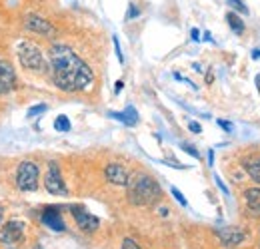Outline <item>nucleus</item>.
I'll use <instances>...</instances> for the list:
<instances>
[{
	"instance_id": "1",
	"label": "nucleus",
	"mask_w": 260,
	"mask_h": 249,
	"mask_svg": "<svg viewBox=\"0 0 260 249\" xmlns=\"http://www.w3.org/2000/svg\"><path fill=\"white\" fill-rule=\"evenodd\" d=\"M50 72L54 84L64 92H82L94 84L90 66L64 44H54L50 48Z\"/></svg>"
},
{
	"instance_id": "2",
	"label": "nucleus",
	"mask_w": 260,
	"mask_h": 249,
	"mask_svg": "<svg viewBox=\"0 0 260 249\" xmlns=\"http://www.w3.org/2000/svg\"><path fill=\"white\" fill-rule=\"evenodd\" d=\"M162 197L160 186L146 174H136L128 182V201L134 205H154Z\"/></svg>"
},
{
	"instance_id": "3",
	"label": "nucleus",
	"mask_w": 260,
	"mask_h": 249,
	"mask_svg": "<svg viewBox=\"0 0 260 249\" xmlns=\"http://www.w3.org/2000/svg\"><path fill=\"white\" fill-rule=\"evenodd\" d=\"M38 178H40V170L34 161H22L16 170V186L22 191H36Z\"/></svg>"
},
{
	"instance_id": "4",
	"label": "nucleus",
	"mask_w": 260,
	"mask_h": 249,
	"mask_svg": "<svg viewBox=\"0 0 260 249\" xmlns=\"http://www.w3.org/2000/svg\"><path fill=\"white\" fill-rule=\"evenodd\" d=\"M18 60H20V64L26 70H32V72H42L44 70L42 52L34 44H30V42H22L18 46Z\"/></svg>"
},
{
	"instance_id": "5",
	"label": "nucleus",
	"mask_w": 260,
	"mask_h": 249,
	"mask_svg": "<svg viewBox=\"0 0 260 249\" xmlns=\"http://www.w3.org/2000/svg\"><path fill=\"white\" fill-rule=\"evenodd\" d=\"M44 187L52 195H66L68 193V189L64 186V180H62V174H60V168H58L56 161L48 163V174L44 176Z\"/></svg>"
},
{
	"instance_id": "6",
	"label": "nucleus",
	"mask_w": 260,
	"mask_h": 249,
	"mask_svg": "<svg viewBox=\"0 0 260 249\" xmlns=\"http://www.w3.org/2000/svg\"><path fill=\"white\" fill-rule=\"evenodd\" d=\"M70 212H72V216H74V219H76V225H78L82 231L92 233V231H96L98 229L100 219H98L96 216H92V214H88L84 208H80V205H72Z\"/></svg>"
},
{
	"instance_id": "7",
	"label": "nucleus",
	"mask_w": 260,
	"mask_h": 249,
	"mask_svg": "<svg viewBox=\"0 0 260 249\" xmlns=\"http://www.w3.org/2000/svg\"><path fill=\"white\" fill-rule=\"evenodd\" d=\"M24 235V221H18V219H12L8 221L2 229H0V241L4 245H12L16 241H20Z\"/></svg>"
},
{
	"instance_id": "8",
	"label": "nucleus",
	"mask_w": 260,
	"mask_h": 249,
	"mask_svg": "<svg viewBox=\"0 0 260 249\" xmlns=\"http://www.w3.org/2000/svg\"><path fill=\"white\" fill-rule=\"evenodd\" d=\"M24 28L34 32V34H40V36H54L56 34L54 24H50L46 18H42L38 14H28L24 18Z\"/></svg>"
},
{
	"instance_id": "9",
	"label": "nucleus",
	"mask_w": 260,
	"mask_h": 249,
	"mask_svg": "<svg viewBox=\"0 0 260 249\" xmlns=\"http://www.w3.org/2000/svg\"><path fill=\"white\" fill-rule=\"evenodd\" d=\"M104 176L114 186H128L130 182V176L128 172H126V168L120 165V163H108L106 170H104Z\"/></svg>"
},
{
	"instance_id": "10",
	"label": "nucleus",
	"mask_w": 260,
	"mask_h": 249,
	"mask_svg": "<svg viewBox=\"0 0 260 249\" xmlns=\"http://www.w3.org/2000/svg\"><path fill=\"white\" fill-rule=\"evenodd\" d=\"M42 223L52 231H64L66 223L60 216V208H46L42 212Z\"/></svg>"
},
{
	"instance_id": "11",
	"label": "nucleus",
	"mask_w": 260,
	"mask_h": 249,
	"mask_svg": "<svg viewBox=\"0 0 260 249\" xmlns=\"http://www.w3.org/2000/svg\"><path fill=\"white\" fill-rule=\"evenodd\" d=\"M16 84L14 68L6 60H0V94H8Z\"/></svg>"
},
{
	"instance_id": "12",
	"label": "nucleus",
	"mask_w": 260,
	"mask_h": 249,
	"mask_svg": "<svg viewBox=\"0 0 260 249\" xmlns=\"http://www.w3.org/2000/svg\"><path fill=\"white\" fill-rule=\"evenodd\" d=\"M216 235L220 237V241L224 245H238L246 237V233L240 227H220V229H216Z\"/></svg>"
},
{
	"instance_id": "13",
	"label": "nucleus",
	"mask_w": 260,
	"mask_h": 249,
	"mask_svg": "<svg viewBox=\"0 0 260 249\" xmlns=\"http://www.w3.org/2000/svg\"><path fill=\"white\" fill-rule=\"evenodd\" d=\"M246 210L252 218H260V187H248L244 191Z\"/></svg>"
},
{
	"instance_id": "14",
	"label": "nucleus",
	"mask_w": 260,
	"mask_h": 249,
	"mask_svg": "<svg viewBox=\"0 0 260 249\" xmlns=\"http://www.w3.org/2000/svg\"><path fill=\"white\" fill-rule=\"evenodd\" d=\"M108 116L110 118H114V120H118V122H122V124L126 126H134L138 122V114H136V110L128 106L124 112H108Z\"/></svg>"
},
{
	"instance_id": "15",
	"label": "nucleus",
	"mask_w": 260,
	"mask_h": 249,
	"mask_svg": "<svg viewBox=\"0 0 260 249\" xmlns=\"http://www.w3.org/2000/svg\"><path fill=\"white\" fill-rule=\"evenodd\" d=\"M242 168L246 170V174H248L256 184H260V157L258 159H244V161H242Z\"/></svg>"
},
{
	"instance_id": "16",
	"label": "nucleus",
	"mask_w": 260,
	"mask_h": 249,
	"mask_svg": "<svg viewBox=\"0 0 260 249\" xmlns=\"http://www.w3.org/2000/svg\"><path fill=\"white\" fill-rule=\"evenodd\" d=\"M226 22L228 26H230V30L234 32V34H244V30H246V26H244V22H242V18L236 14V12H228L226 14Z\"/></svg>"
},
{
	"instance_id": "17",
	"label": "nucleus",
	"mask_w": 260,
	"mask_h": 249,
	"mask_svg": "<svg viewBox=\"0 0 260 249\" xmlns=\"http://www.w3.org/2000/svg\"><path fill=\"white\" fill-rule=\"evenodd\" d=\"M70 128H72V124H70L68 116H64V114H60V116L54 120V130H56V132H70Z\"/></svg>"
},
{
	"instance_id": "18",
	"label": "nucleus",
	"mask_w": 260,
	"mask_h": 249,
	"mask_svg": "<svg viewBox=\"0 0 260 249\" xmlns=\"http://www.w3.org/2000/svg\"><path fill=\"white\" fill-rule=\"evenodd\" d=\"M228 4L236 10V14H248V6L242 0H228Z\"/></svg>"
},
{
	"instance_id": "19",
	"label": "nucleus",
	"mask_w": 260,
	"mask_h": 249,
	"mask_svg": "<svg viewBox=\"0 0 260 249\" xmlns=\"http://www.w3.org/2000/svg\"><path fill=\"white\" fill-rule=\"evenodd\" d=\"M170 193L174 195V199H176V201H178V203H180L182 208H186V205H188V201H186V197H184V195L180 193V189H178V187H170Z\"/></svg>"
},
{
	"instance_id": "20",
	"label": "nucleus",
	"mask_w": 260,
	"mask_h": 249,
	"mask_svg": "<svg viewBox=\"0 0 260 249\" xmlns=\"http://www.w3.org/2000/svg\"><path fill=\"white\" fill-rule=\"evenodd\" d=\"M46 110H48L46 104H38V106H32V108L28 110V116L32 118V116H38V114H42V112H46Z\"/></svg>"
},
{
	"instance_id": "21",
	"label": "nucleus",
	"mask_w": 260,
	"mask_h": 249,
	"mask_svg": "<svg viewBox=\"0 0 260 249\" xmlns=\"http://www.w3.org/2000/svg\"><path fill=\"white\" fill-rule=\"evenodd\" d=\"M138 14H140V10L136 8V4H134V2H130V4H128V12H126V20H134Z\"/></svg>"
},
{
	"instance_id": "22",
	"label": "nucleus",
	"mask_w": 260,
	"mask_h": 249,
	"mask_svg": "<svg viewBox=\"0 0 260 249\" xmlns=\"http://www.w3.org/2000/svg\"><path fill=\"white\" fill-rule=\"evenodd\" d=\"M122 249H140V245H138L132 237H126V239L122 241Z\"/></svg>"
},
{
	"instance_id": "23",
	"label": "nucleus",
	"mask_w": 260,
	"mask_h": 249,
	"mask_svg": "<svg viewBox=\"0 0 260 249\" xmlns=\"http://www.w3.org/2000/svg\"><path fill=\"white\" fill-rule=\"evenodd\" d=\"M112 42H114V50H116V56H118V62L122 64V62H124V56H122V50H120V44H118V38L114 36V38H112Z\"/></svg>"
},
{
	"instance_id": "24",
	"label": "nucleus",
	"mask_w": 260,
	"mask_h": 249,
	"mask_svg": "<svg viewBox=\"0 0 260 249\" xmlns=\"http://www.w3.org/2000/svg\"><path fill=\"white\" fill-rule=\"evenodd\" d=\"M182 150L186 152V154H190L192 157H200V154H198V150H194L190 144H182Z\"/></svg>"
},
{
	"instance_id": "25",
	"label": "nucleus",
	"mask_w": 260,
	"mask_h": 249,
	"mask_svg": "<svg viewBox=\"0 0 260 249\" xmlns=\"http://www.w3.org/2000/svg\"><path fill=\"white\" fill-rule=\"evenodd\" d=\"M188 128H190V132H194V134H200V132H202V126L198 124V122H188Z\"/></svg>"
},
{
	"instance_id": "26",
	"label": "nucleus",
	"mask_w": 260,
	"mask_h": 249,
	"mask_svg": "<svg viewBox=\"0 0 260 249\" xmlns=\"http://www.w3.org/2000/svg\"><path fill=\"white\" fill-rule=\"evenodd\" d=\"M218 126H220V128H224V132H232V124L226 122V120H218Z\"/></svg>"
},
{
	"instance_id": "27",
	"label": "nucleus",
	"mask_w": 260,
	"mask_h": 249,
	"mask_svg": "<svg viewBox=\"0 0 260 249\" xmlns=\"http://www.w3.org/2000/svg\"><path fill=\"white\" fill-rule=\"evenodd\" d=\"M216 184H218V187H220V189H222V191H224V193L228 195V189H226V186L222 184V180H220V178H216Z\"/></svg>"
},
{
	"instance_id": "28",
	"label": "nucleus",
	"mask_w": 260,
	"mask_h": 249,
	"mask_svg": "<svg viewBox=\"0 0 260 249\" xmlns=\"http://www.w3.org/2000/svg\"><path fill=\"white\" fill-rule=\"evenodd\" d=\"M122 86H124V82H122V80H118V82H116V86H114V92L118 94L120 90H122Z\"/></svg>"
},
{
	"instance_id": "29",
	"label": "nucleus",
	"mask_w": 260,
	"mask_h": 249,
	"mask_svg": "<svg viewBox=\"0 0 260 249\" xmlns=\"http://www.w3.org/2000/svg\"><path fill=\"white\" fill-rule=\"evenodd\" d=\"M190 34H192V40H200V32L196 30V28H192V30H190Z\"/></svg>"
},
{
	"instance_id": "30",
	"label": "nucleus",
	"mask_w": 260,
	"mask_h": 249,
	"mask_svg": "<svg viewBox=\"0 0 260 249\" xmlns=\"http://www.w3.org/2000/svg\"><path fill=\"white\" fill-rule=\"evenodd\" d=\"M208 165H214V152H208Z\"/></svg>"
},
{
	"instance_id": "31",
	"label": "nucleus",
	"mask_w": 260,
	"mask_h": 249,
	"mask_svg": "<svg viewBox=\"0 0 260 249\" xmlns=\"http://www.w3.org/2000/svg\"><path fill=\"white\" fill-rule=\"evenodd\" d=\"M254 84H256V90H258V94H260V74L254 76Z\"/></svg>"
},
{
	"instance_id": "32",
	"label": "nucleus",
	"mask_w": 260,
	"mask_h": 249,
	"mask_svg": "<svg viewBox=\"0 0 260 249\" xmlns=\"http://www.w3.org/2000/svg\"><path fill=\"white\" fill-rule=\"evenodd\" d=\"M252 58H254V60H258V58H260V48L252 50Z\"/></svg>"
},
{
	"instance_id": "33",
	"label": "nucleus",
	"mask_w": 260,
	"mask_h": 249,
	"mask_svg": "<svg viewBox=\"0 0 260 249\" xmlns=\"http://www.w3.org/2000/svg\"><path fill=\"white\" fill-rule=\"evenodd\" d=\"M160 216H168V208H160Z\"/></svg>"
},
{
	"instance_id": "34",
	"label": "nucleus",
	"mask_w": 260,
	"mask_h": 249,
	"mask_svg": "<svg viewBox=\"0 0 260 249\" xmlns=\"http://www.w3.org/2000/svg\"><path fill=\"white\" fill-rule=\"evenodd\" d=\"M2 218H4V210H2V205H0V221H2Z\"/></svg>"
}]
</instances>
